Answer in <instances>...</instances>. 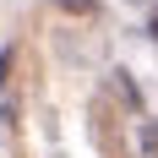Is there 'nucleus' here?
Returning a JSON list of instances; mask_svg holds the SVG:
<instances>
[{
	"label": "nucleus",
	"mask_w": 158,
	"mask_h": 158,
	"mask_svg": "<svg viewBox=\"0 0 158 158\" xmlns=\"http://www.w3.org/2000/svg\"><path fill=\"white\" fill-rule=\"evenodd\" d=\"M55 6H65V11H77V16H93L98 11V0H55Z\"/></svg>",
	"instance_id": "1"
},
{
	"label": "nucleus",
	"mask_w": 158,
	"mask_h": 158,
	"mask_svg": "<svg viewBox=\"0 0 158 158\" xmlns=\"http://www.w3.org/2000/svg\"><path fill=\"white\" fill-rule=\"evenodd\" d=\"M142 147H147V158H158V120L142 131Z\"/></svg>",
	"instance_id": "2"
}]
</instances>
